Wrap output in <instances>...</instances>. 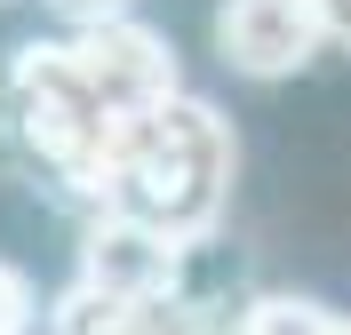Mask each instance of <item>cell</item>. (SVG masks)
<instances>
[{
  "mask_svg": "<svg viewBox=\"0 0 351 335\" xmlns=\"http://www.w3.org/2000/svg\"><path fill=\"white\" fill-rule=\"evenodd\" d=\"M72 48H80L88 80H96V96H104L120 120H152L160 104H168L184 80H176V48L160 40L152 24L136 16H80V32H72Z\"/></svg>",
  "mask_w": 351,
  "mask_h": 335,
  "instance_id": "cell-3",
  "label": "cell"
},
{
  "mask_svg": "<svg viewBox=\"0 0 351 335\" xmlns=\"http://www.w3.org/2000/svg\"><path fill=\"white\" fill-rule=\"evenodd\" d=\"M56 8H72V16H112L120 0H56Z\"/></svg>",
  "mask_w": 351,
  "mask_h": 335,
  "instance_id": "cell-9",
  "label": "cell"
},
{
  "mask_svg": "<svg viewBox=\"0 0 351 335\" xmlns=\"http://www.w3.org/2000/svg\"><path fill=\"white\" fill-rule=\"evenodd\" d=\"M240 335H335V312L311 295H256L240 312Z\"/></svg>",
  "mask_w": 351,
  "mask_h": 335,
  "instance_id": "cell-6",
  "label": "cell"
},
{
  "mask_svg": "<svg viewBox=\"0 0 351 335\" xmlns=\"http://www.w3.org/2000/svg\"><path fill=\"white\" fill-rule=\"evenodd\" d=\"M216 48H223V64L247 72V80H287V72H304L328 48V32L311 16V0H223Z\"/></svg>",
  "mask_w": 351,
  "mask_h": 335,
  "instance_id": "cell-5",
  "label": "cell"
},
{
  "mask_svg": "<svg viewBox=\"0 0 351 335\" xmlns=\"http://www.w3.org/2000/svg\"><path fill=\"white\" fill-rule=\"evenodd\" d=\"M176 271H184V240L160 232V223L128 216V208H96L80 240V280L104 295H128V303H168Z\"/></svg>",
  "mask_w": 351,
  "mask_h": 335,
  "instance_id": "cell-4",
  "label": "cell"
},
{
  "mask_svg": "<svg viewBox=\"0 0 351 335\" xmlns=\"http://www.w3.org/2000/svg\"><path fill=\"white\" fill-rule=\"evenodd\" d=\"M311 16H319V32L335 48H351V0H311Z\"/></svg>",
  "mask_w": 351,
  "mask_h": 335,
  "instance_id": "cell-8",
  "label": "cell"
},
{
  "mask_svg": "<svg viewBox=\"0 0 351 335\" xmlns=\"http://www.w3.org/2000/svg\"><path fill=\"white\" fill-rule=\"evenodd\" d=\"M0 335H32V280L0 264Z\"/></svg>",
  "mask_w": 351,
  "mask_h": 335,
  "instance_id": "cell-7",
  "label": "cell"
},
{
  "mask_svg": "<svg viewBox=\"0 0 351 335\" xmlns=\"http://www.w3.org/2000/svg\"><path fill=\"white\" fill-rule=\"evenodd\" d=\"M335 335H351V319H335Z\"/></svg>",
  "mask_w": 351,
  "mask_h": 335,
  "instance_id": "cell-10",
  "label": "cell"
},
{
  "mask_svg": "<svg viewBox=\"0 0 351 335\" xmlns=\"http://www.w3.org/2000/svg\"><path fill=\"white\" fill-rule=\"evenodd\" d=\"M223 200H232V128L208 96L176 88L168 104L136 128L128 160H120V184H112L104 208H128V216L176 232L184 247H199L223 223Z\"/></svg>",
  "mask_w": 351,
  "mask_h": 335,
  "instance_id": "cell-1",
  "label": "cell"
},
{
  "mask_svg": "<svg viewBox=\"0 0 351 335\" xmlns=\"http://www.w3.org/2000/svg\"><path fill=\"white\" fill-rule=\"evenodd\" d=\"M8 104H16L24 144L48 160V176L64 184V192H80V200L104 208L112 184H120V160H128V144H136V128H144V120H120V112L96 96V80H88L72 32H64V40L16 48Z\"/></svg>",
  "mask_w": 351,
  "mask_h": 335,
  "instance_id": "cell-2",
  "label": "cell"
}]
</instances>
